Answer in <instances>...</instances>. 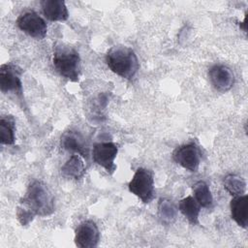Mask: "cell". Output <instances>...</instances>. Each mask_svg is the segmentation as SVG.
<instances>
[{"label":"cell","instance_id":"6da1fadb","mask_svg":"<svg viewBox=\"0 0 248 248\" xmlns=\"http://www.w3.org/2000/svg\"><path fill=\"white\" fill-rule=\"evenodd\" d=\"M19 207L27 210L34 217L49 216L54 212V197L44 182L34 180L20 200Z\"/></svg>","mask_w":248,"mask_h":248},{"label":"cell","instance_id":"7a4b0ae2","mask_svg":"<svg viewBox=\"0 0 248 248\" xmlns=\"http://www.w3.org/2000/svg\"><path fill=\"white\" fill-rule=\"evenodd\" d=\"M106 63L111 72L126 79H132L140 69L136 52L125 46L110 47L106 54Z\"/></svg>","mask_w":248,"mask_h":248},{"label":"cell","instance_id":"3957f363","mask_svg":"<svg viewBox=\"0 0 248 248\" xmlns=\"http://www.w3.org/2000/svg\"><path fill=\"white\" fill-rule=\"evenodd\" d=\"M52 64L56 72L71 81H78L80 76V57L70 46H56L53 51Z\"/></svg>","mask_w":248,"mask_h":248},{"label":"cell","instance_id":"277c9868","mask_svg":"<svg viewBox=\"0 0 248 248\" xmlns=\"http://www.w3.org/2000/svg\"><path fill=\"white\" fill-rule=\"evenodd\" d=\"M128 188L143 203H149L155 196L153 173L145 168H139L130 180Z\"/></svg>","mask_w":248,"mask_h":248},{"label":"cell","instance_id":"5b68a950","mask_svg":"<svg viewBox=\"0 0 248 248\" xmlns=\"http://www.w3.org/2000/svg\"><path fill=\"white\" fill-rule=\"evenodd\" d=\"M16 24L21 31L36 40H43L47 33L46 21L34 11H27L19 15Z\"/></svg>","mask_w":248,"mask_h":248},{"label":"cell","instance_id":"8992f818","mask_svg":"<svg viewBox=\"0 0 248 248\" xmlns=\"http://www.w3.org/2000/svg\"><path fill=\"white\" fill-rule=\"evenodd\" d=\"M118 153V146L114 142L105 141L95 143L92 149V159L103 167L108 173L112 174L116 170L114 160Z\"/></svg>","mask_w":248,"mask_h":248},{"label":"cell","instance_id":"52a82bcc","mask_svg":"<svg viewBox=\"0 0 248 248\" xmlns=\"http://www.w3.org/2000/svg\"><path fill=\"white\" fill-rule=\"evenodd\" d=\"M21 69L13 64H3L0 67V90L3 93L22 95V82L20 79Z\"/></svg>","mask_w":248,"mask_h":248},{"label":"cell","instance_id":"ba28073f","mask_svg":"<svg viewBox=\"0 0 248 248\" xmlns=\"http://www.w3.org/2000/svg\"><path fill=\"white\" fill-rule=\"evenodd\" d=\"M172 158L184 169L196 172L201 164L202 153L194 142H190L177 147L172 153Z\"/></svg>","mask_w":248,"mask_h":248},{"label":"cell","instance_id":"9c48e42d","mask_svg":"<svg viewBox=\"0 0 248 248\" xmlns=\"http://www.w3.org/2000/svg\"><path fill=\"white\" fill-rule=\"evenodd\" d=\"M100 240V232L96 223L85 220L79 223L75 232V243L79 248L96 247Z\"/></svg>","mask_w":248,"mask_h":248},{"label":"cell","instance_id":"30bf717a","mask_svg":"<svg viewBox=\"0 0 248 248\" xmlns=\"http://www.w3.org/2000/svg\"><path fill=\"white\" fill-rule=\"evenodd\" d=\"M208 78L212 86L222 93L229 91L234 84L233 73L223 64L213 65L208 71Z\"/></svg>","mask_w":248,"mask_h":248},{"label":"cell","instance_id":"8fae6325","mask_svg":"<svg viewBox=\"0 0 248 248\" xmlns=\"http://www.w3.org/2000/svg\"><path fill=\"white\" fill-rule=\"evenodd\" d=\"M60 144L65 150L75 152L82 157L87 158V146L83 137L79 133L75 131L65 132L61 137Z\"/></svg>","mask_w":248,"mask_h":248},{"label":"cell","instance_id":"7c38bea8","mask_svg":"<svg viewBox=\"0 0 248 248\" xmlns=\"http://www.w3.org/2000/svg\"><path fill=\"white\" fill-rule=\"evenodd\" d=\"M41 5L45 16L50 21H65L69 17V12L63 0H44Z\"/></svg>","mask_w":248,"mask_h":248},{"label":"cell","instance_id":"4fadbf2b","mask_svg":"<svg viewBox=\"0 0 248 248\" xmlns=\"http://www.w3.org/2000/svg\"><path fill=\"white\" fill-rule=\"evenodd\" d=\"M231 216L234 222L244 229L247 228V195L235 196L231 201Z\"/></svg>","mask_w":248,"mask_h":248},{"label":"cell","instance_id":"5bb4252c","mask_svg":"<svg viewBox=\"0 0 248 248\" xmlns=\"http://www.w3.org/2000/svg\"><path fill=\"white\" fill-rule=\"evenodd\" d=\"M85 170L86 167L84 161L78 154L72 155L61 168L64 176L74 179H80L84 175Z\"/></svg>","mask_w":248,"mask_h":248},{"label":"cell","instance_id":"9a60e30c","mask_svg":"<svg viewBox=\"0 0 248 248\" xmlns=\"http://www.w3.org/2000/svg\"><path fill=\"white\" fill-rule=\"evenodd\" d=\"M178 209L192 225L199 224L201 205L192 196H188L182 199L178 203Z\"/></svg>","mask_w":248,"mask_h":248},{"label":"cell","instance_id":"2e32d148","mask_svg":"<svg viewBox=\"0 0 248 248\" xmlns=\"http://www.w3.org/2000/svg\"><path fill=\"white\" fill-rule=\"evenodd\" d=\"M16 122L12 115L3 116L0 119V141L2 144L13 145L16 141Z\"/></svg>","mask_w":248,"mask_h":248},{"label":"cell","instance_id":"e0dca14e","mask_svg":"<svg viewBox=\"0 0 248 248\" xmlns=\"http://www.w3.org/2000/svg\"><path fill=\"white\" fill-rule=\"evenodd\" d=\"M193 194L201 207L209 208L213 204V196L208 185L204 181H198L193 186Z\"/></svg>","mask_w":248,"mask_h":248},{"label":"cell","instance_id":"ac0fdd59","mask_svg":"<svg viewBox=\"0 0 248 248\" xmlns=\"http://www.w3.org/2000/svg\"><path fill=\"white\" fill-rule=\"evenodd\" d=\"M224 188L233 197L243 195L246 192V182L245 180L237 174H228L223 180Z\"/></svg>","mask_w":248,"mask_h":248},{"label":"cell","instance_id":"d6986e66","mask_svg":"<svg viewBox=\"0 0 248 248\" xmlns=\"http://www.w3.org/2000/svg\"><path fill=\"white\" fill-rule=\"evenodd\" d=\"M158 215L162 223L170 224L175 219L176 210L169 200H161L158 206Z\"/></svg>","mask_w":248,"mask_h":248}]
</instances>
